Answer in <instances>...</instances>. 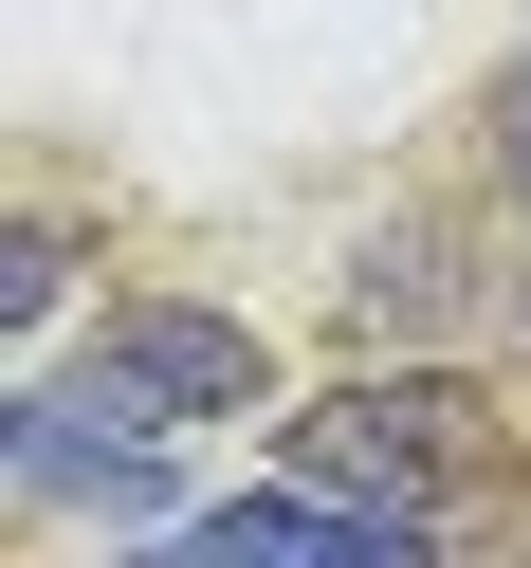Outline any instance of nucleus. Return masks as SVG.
Here are the masks:
<instances>
[{
  "instance_id": "f257e3e1",
  "label": "nucleus",
  "mask_w": 531,
  "mask_h": 568,
  "mask_svg": "<svg viewBox=\"0 0 531 568\" xmlns=\"http://www.w3.org/2000/svg\"><path fill=\"white\" fill-rule=\"evenodd\" d=\"M477 458H494V404H477L458 367H367V385H312V404L275 422V477L367 495V514L421 531V550L477 514Z\"/></svg>"
},
{
  "instance_id": "f03ea898",
  "label": "nucleus",
  "mask_w": 531,
  "mask_h": 568,
  "mask_svg": "<svg viewBox=\"0 0 531 568\" xmlns=\"http://www.w3.org/2000/svg\"><path fill=\"white\" fill-rule=\"evenodd\" d=\"M74 404H92V422H129V440H202V422H257V331H238V312H202V294H129L111 331H92Z\"/></svg>"
},
{
  "instance_id": "7ed1b4c3",
  "label": "nucleus",
  "mask_w": 531,
  "mask_h": 568,
  "mask_svg": "<svg viewBox=\"0 0 531 568\" xmlns=\"http://www.w3.org/2000/svg\"><path fill=\"white\" fill-rule=\"evenodd\" d=\"M0 458H19V495H55V514H147V531H184V440H129V422H92L74 385H38V404L0 422Z\"/></svg>"
},
{
  "instance_id": "20e7f679",
  "label": "nucleus",
  "mask_w": 531,
  "mask_h": 568,
  "mask_svg": "<svg viewBox=\"0 0 531 568\" xmlns=\"http://www.w3.org/2000/svg\"><path fill=\"white\" fill-rule=\"evenodd\" d=\"M55 294H74V257H55V239H0V331H38Z\"/></svg>"
},
{
  "instance_id": "39448f33",
  "label": "nucleus",
  "mask_w": 531,
  "mask_h": 568,
  "mask_svg": "<svg viewBox=\"0 0 531 568\" xmlns=\"http://www.w3.org/2000/svg\"><path fill=\"white\" fill-rule=\"evenodd\" d=\"M494 165H513V202H531V55H513V92H494Z\"/></svg>"
}]
</instances>
